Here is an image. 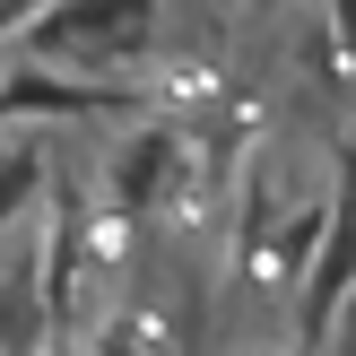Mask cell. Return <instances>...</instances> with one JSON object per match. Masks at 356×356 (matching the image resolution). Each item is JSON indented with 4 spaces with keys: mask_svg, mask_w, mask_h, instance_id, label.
<instances>
[{
    "mask_svg": "<svg viewBox=\"0 0 356 356\" xmlns=\"http://www.w3.org/2000/svg\"><path fill=\"white\" fill-rule=\"evenodd\" d=\"M165 26V0H52L26 35V61H79V70H113L139 61Z\"/></svg>",
    "mask_w": 356,
    "mask_h": 356,
    "instance_id": "1",
    "label": "cell"
},
{
    "mask_svg": "<svg viewBox=\"0 0 356 356\" xmlns=\"http://www.w3.org/2000/svg\"><path fill=\"white\" fill-rule=\"evenodd\" d=\"M104 113L148 122V87H131V79H61L44 61H17L0 79V122H104Z\"/></svg>",
    "mask_w": 356,
    "mask_h": 356,
    "instance_id": "2",
    "label": "cell"
},
{
    "mask_svg": "<svg viewBox=\"0 0 356 356\" xmlns=\"http://www.w3.org/2000/svg\"><path fill=\"white\" fill-rule=\"evenodd\" d=\"M348 305H356V200H330V235L296 287V356H322L330 330L348 322Z\"/></svg>",
    "mask_w": 356,
    "mask_h": 356,
    "instance_id": "3",
    "label": "cell"
},
{
    "mask_svg": "<svg viewBox=\"0 0 356 356\" xmlns=\"http://www.w3.org/2000/svg\"><path fill=\"white\" fill-rule=\"evenodd\" d=\"M174 174H183V131L156 122V113L131 122L122 148L104 156V209H113V218H148V209L174 191Z\"/></svg>",
    "mask_w": 356,
    "mask_h": 356,
    "instance_id": "4",
    "label": "cell"
},
{
    "mask_svg": "<svg viewBox=\"0 0 356 356\" xmlns=\"http://www.w3.org/2000/svg\"><path fill=\"white\" fill-rule=\"evenodd\" d=\"M52 330H61V305H52V278H44V243L26 226L0 252V356H44Z\"/></svg>",
    "mask_w": 356,
    "mask_h": 356,
    "instance_id": "5",
    "label": "cell"
},
{
    "mask_svg": "<svg viewBox=\"0 0 356 356\" xmlns=\"http://www.w3.org/2000/svg\"><path fill=\"white\" fill-rule=\"evenodd\" d=\"M44 9H52V0H0V44H26Z\"/></svg>",
    "mask_w": 356,
    "mask_h": 356,
    "instance_id": "6",
    "label": "cell"
},
{
    "mask_svg": "<svg viewBox=\"0 0 356 356\" xmlns=\"http://www.w3.org/2000/svg\"><path fill=\"white\" fill-rule=\"evenodd\" d=\"M339 200H356V122H348V139H339Z\"/></svg>",
    "mask_w": 356,
    "mask_h": 356,
    "instance_id": "7",
    "label": "cell"
},
{
    "mask_svg": "<svg viewBox=\"0 0 356 356\" xmlns=\"http://www.w3.org/2000/svg\"><path fill=\"white\" fill-rule=\"evenodd\" d=\"M330 26H339V52L356 61V0H339V9H330Z\"/></svg>",
    "mask_w": 356,
    "mask_h": 356,
    "instance_id": "8",
    "label": "cell"
},
{
    "mask_svg": "<svg viewBox=\"0 0 356 356\" xmlns=\"http://www.w3.org/2000/svg\"><path fill=\"white\" fill-rule=\"evenodd\" d=\"M322 356H356V305H348V322L330 330V348H322Z\"/></svg>",
    "mask_w": 356,
    "mask_h": 356,
    "instance_id": "9",
    "label": "cell"
}]
</instances>
